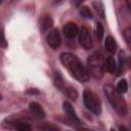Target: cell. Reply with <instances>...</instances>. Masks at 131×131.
<instances>
[{"mask_svg":"<svg viewBox=\"0 0 131 131\" xmlns=\"http://www.w3.org/2000/svg\"><path fill=\"white\" fill-rule=\"evenodd\" d=\"M62 31H63L64 36H66L67 38H70V39L76 37L77 34L79 33L78 26H77L75 23H73V21H69V23H67V24L63 26Z\"/></svg>","mask_w":131,"mask_h":131,"instance_id":"52a82bcc","label":"cell"},{"mask_svg":"<svg viewBox=\"0 0 131 131\" xmlns=\"http://www.w3.org/2000/svg\"><path fill=\"white\" fill-rule=\"evenodd\" d=\"M1 98H2V96H1V94H0V100H1Z\"/></svg>","mask_w":131,"mask_h":131,"instance_id":"d4e9b609","label":"cell"},{"mask_svg":"<svg viewBox=\"0 0 131 131\" xmlns=\"http://www.w3.org/2000/svg\"><path fill=\"white\" fill-rule=\"evenodd\" d=\"M89 74L95 79H100L104 72V62L100 53H93L87 60Z\"/></svg>","mask_w":131,"mask_h":131,"instance_id":"3957f363","label":"cell"},{"mask_svg":"<svg viewBox=\"0 0 131 131\" xmlns=\"http://www.w3.org/2000/svg\"><path fill=\"white\" fill-rule=\"evenodd\" d=\"M40 128H41V129H43V130H57V129H58L57 127H55V126H51V125H46V126H41Z\"/></svg>","mask_w":131,"mask_h":131,"instance_id":"7402d4cb","label":"cell"},{"mask_svg":"<svg viewBox=\"0 0 131 131\" xmlns=\"http://www.w3.org/2000/svg\"><path fill=\"white\" fill-rule=\"evenodd\" d=\"M103 33H104V30H103V26L100 24V23H97L96 24V36L98 38V40L100 41L103 37Z\"/></svg>","mask_w":131,"mask_h":131,"instance_id":"ac0fdd59","label":"cell"},{"mask_svg":"<svg viewBox=\"0 0 131 131\" xmlns=\"http://www.w3.org/2000/svg\"><path fill=\"white\" fill-rule=\"evenodd\" d=\"M127 5H128V8L131 9V4H130V0H127Z\"/></svg>","mask_w":131,"mask_h":131,"instance_id":"cb8c5ba5","label":"cell"},{"mask_svg":"<svg viewBox=\"0 0 131 131\" xmlns=\"http://www.w3.org/2000/svg\"><path fill=\"white\" fill-rule=\"evenodd\" d=\"M46 40H47V43L48 45L52 48V49H57L60 45V35H59V32L58 30L54 29L52 31H50L46 37Z\"/></svg>","mask_w":131,"mask_h":131,"instance_id":"8992f818","label":"cell"},{"mask_svg":"<svg viewBox=\"0 0 131 131\" xmlns=\"http://www.w3.org/2000/svg\"><path fill=\"white\" fill-rule=\"evenodd\" d=\"M1 2H2V0H0V4H1Z\"/></svg>","mask_w":131,"mask_h":131,"instance_id":"484cf974","label":"cell"},{"mask_svg":"<svg viewBox=\"0 0 131 131\" xmlns=\"http://www.w3.org/2000/svg\"><path fill=\"white\" fill-rule=\"evenodd\" d=\"M62 105H63V111H64L67 117H68L72 122H74V123H80V120H79V118L77 117L76 112H75L74 107L72 106V104H71L70 102L66 101V102H63Z\"/></svg>","mask_w":131,"mask_h":131,"instance_id":"ba28073f","label":"cell"},{"mask_svg":"<svg viewBox=\"0 0 131 131\" xmlns=\"http://www.w3.org/2000/svg\"><path fill=\"white\" fill-rule=\"evenodd\" d=\"M55 84L56 86L61 90L64 86V82H63V79L60 75V73H55Z\"/></svg>","mask_w":131,"mask_h":131,"instance_id":"e0dca14e","label":"cell"},{"mask_svg":"<svg viewBox=\"0 0 131 131\" xmlns=\"http://www.w3.org/2000/svg\"><path fill=\"white\" fill-rule=\"evenodd\" d=\"M52 25H53V20H52L50 15L45 14V15H43L41 17V19H40V28H41V30L43 32L49 30V28H51Z\"/></svg>","mask_w":131,"mask_h":131,"instance_id":"30bf717a","label":"cell"},{"mask_svg":"<svg viewBox=\"0 0 131 131\" xmlns=\"http://www.w3.org/2000/svg\"><path fill=\"white\" fill-rule=\"evenodd\" d=\"M30 110H31L32 114H33L36 118H38V119H43V118H45V112H44L43 107H42L39 103H37V102H35V101L31 102V103H30Z\"/></svg>","mask_w":131,"mask_h":131,"instance_id":"9c48e42d","label":"cell"},{"mask_svg":"<svg viewBox=\"0 0 131 131\" xmlns=\"http://www.w3.org/2000/svg\"><path fill=\"white\" fill-rule=\"evenodd\" d=\"M61 63L70 71V73L80 82H87L89 80V74L84 68L81 60L74 54L70 52H64L60 54Z\"/></svg>","mask_w":131,"mask_h":131,"instance_id":"6da1fadb","label":"cell"},{"mask_svg":"<svg viewBox=\"0 0 131 131\" xmlns=\"http://www.w3.org/2000/svg\"><path fill=\"white\" fill-rule=\"evenodd\" d=\"M74 1H75V4H76L77 6H79V5H80V4H82L85 0H74Z\"/></svg>","mask_w":131,"mask_h":131,"instance_id":"603a6c76","label":"cell"},{"mask_svg":"<svg viewBox=\"0 0 131 131\" xmlns=\"http://www.w3.org/2000/svg\"><path fill=\"white\" fill-rule=\"evenodd\" d=\"M61 90H62V91L67 94V96H68L69 98H71L72 100H76V98L78 97V93H77L76 89L73 88L72 86H67V85L64 84V86H63V88H62Z\"/></svg>","mask_w":131,"mask_h":131,"instance_id":"7c38bea8","label":"cell"},{"mask_svg":"<svg viewBox=\"0 0 131 131\" xmlns=\"http://www.w3.org/2000/svg\"><path fill=\"white\" fill-rule=\"evenodd\" d=\"M93 6L96 10V12L98 13V15H100L101 17L104 16V8H103V5L101 2H94L93 3Z\"/></svg>","mask_w":131,"mask_h":131,"instance_id":"2e32d148","label":"cell"},{"mask_svg":"<svg viewBox=\"0 0 131 131\" xmlns=\"http://www.w3.org/2000/svg\"><path fill=\"white\" fill-rule=\"evenodd\" d=\"M13 128L20 130V131H26V130H31V126L26 123V122H21V121H13Z\"/></svg>","mask_w":131,"mask_h":131,"instance_id":"5bb4252c","label":"cell"},{"mask_svg":"<svg viewBox=\"0 0 131 131\" xmlns=\"http://www.w3.org/2000/svg\"><path fill=\"white\" fill-rule=\"evenodd\" d=\"M104 90V94L107 97L108 101L111 102V104L113 105V107L121 115V116H126L128 113V107H127V103L124 100V98L122 97L121 93L117 90V88H115L114 86L106 84L103 87Z\"/></svg>","mask_w":131,"mask_h":131,"instance_id":"7a4b0ae2","label":"cell"},{"mask_svg":"<svg viewBox=\"0 0 131 131\" xmlns=\"http://www.w3.org/2000/svg\"><path fill=\"white\" fill-rule=\"evenodd\" d=\"M80 14L86 18H91L92 17V13L90 11V9L88 7H82L80 8Z\"/></svg>","mask_w":131,"mask_h":131,"instance_id":"d6986e66","label":"cell"},{"mask_svg":"<svg viewBox=\"0 0 131 131\" xmlns=\"http://www.w3.org/2000/svg\"><path fill=\"white\" fill-rule=\"evenodd\" d=\"M104 46H105L106 51L110 52V53H115L116 50H117V43H116V40H115L112 36H107V37H106Z\"/></svg>","mask_w":131,"mask_h":131,"instance_id":"8fae6325","label":"cell"},{"mask_svg":"<svg viewBox=\"0 0 131 131\" xmlns=\"http://www.w3.org/2000/svg\"><path fill=\"white\" fill-rule=\"evenodd\" d=\"M124 37L126 39V42L129 44L130 43V40H131V30H130V28H127L124 31Z\"/></svg>","mask_w":131,"mask_h":131,"instance_id":"44dd1931","label":"cell"},{"mask_svg":"<svg viewBox=\"0 0 131 131\" xmlns=\"http://www.w3.org/2000/svg\"><path fill=\"white\" fill-rule=\"evenodd\" d=\"M104 66H105V69L107 70V72L110 73H115L116 70H117V63H116V60L112 57V56H108L104 62Z\"/></svg>","mask_w":131,"mask_h":131,"instance_id":"4fadbf2b","label":"cell"},{"mask_svg":"<svg viewBox=\"0 0 131 131\" xmlns=\"http://www.w3.org/2000/svg\"><path fill=\"white\" fill-rule=\"evenodd\" d=\"M0 46L5 48L7 46V42H6V39H5V36H4V32H3V28L1 27L0 28Z\"/></svg>","mask_w":131,"mask_h":131,"instance_id":"ffe728a7","label":"cell"},{"mask_svg":"<svg viewBox=\"0 0 131 131\" xmlns=\"http://www.w3.org/2000/svg\"><path fill=\"white\" fill-rule=\"evenodd\" d=\"M79 41L80 44L85 49H91L93 47V39L90 31L86 27H82L79 33Z\"/></svg>","mask_w":131,"mask_h":131,"instance_id":"5b68a950","label":"cell"},{"mask_svg":"<svg viewBox=\"0 0 131 131\" xmlns=\"http://www.w3.org/2000/svg\"><path fill=\"white\" fill-rule=\"evenodd\" d=\"M117 90H118L121 94L126 93L127 90H128V83H127V81H126V80H121V81L118 83V85H117Z\"/></svg>","mask_w":131,"mask_h":131,"instance_id":"9a60e30c","label":"cell"},{"mask_svg":"<svg viewBox=\"0 0 131 131\" xmlns=\"http://www.w3.org/2000/svg\"><path fill=\"white\" fill-rule=\"evenodd\" d=\"M83 101L85 106L95 115H99L101 112V102L99 97L90 90H85L83 93Z\"/></svg>","mask_w":131,"mask_h":131,"instance_id":"277c9868","label":"cell"}]
</instances>
